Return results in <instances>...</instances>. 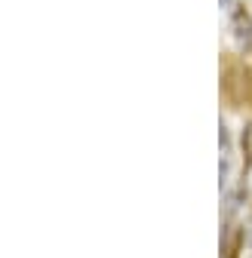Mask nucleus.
Segmentation results:
<instances>
[{
  "mask_svg": "<svg viewBox=\"0 0 252 258\" xmlns=\"http://www.w3.org/2000/svg\"><path fill=\"white\" fill-rule=\"evenodd\" d=\"M234 34H237L240 46H252V19L246 13H237L234 16Z\"/></svg>",
  "mask_w": 252,
  "mask_h": 258,
  "instance_id": "nucleus-1",
  "label": "nucleus"
}]
</instances>
